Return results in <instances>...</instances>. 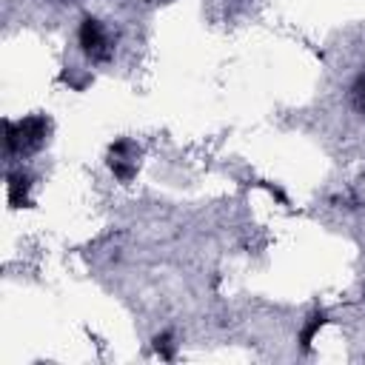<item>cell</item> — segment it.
<instances>
[{
    "instance_id": "obj_1",
    "label": "cell",
    "mask_w": 365,
    "mask_h": 365,
    "mask_svg": "<svg viewBox=\"0 0 365 365\" xmlns=\"http://www.w3.org/2000/svg\"><path fill=\"white\" fill-rule=\"evenodd\" d=\"M77 46H80V51H83L88 60H94V63H106V60L111 57V51H114V43H111L108 29L103 26V20H97V17H91V14H86V17L80 20Z\"/></svg>"
},
{
    "instance_id": "obj_2",
    "label": "cell",
    "mask_w": 365,
    "mask_h": 365,
    "mask_svg": "<svg viewBox=\"0 0 365 365\" xmlns=\"http://www.w3.org/2000/svg\"><path fill=\"white\" fill-rule=\"evenodd\" d=\"M348 100L356 114H365V68H359L354 74V80L348 83Z\"/></svg>"
}]
</instances>
